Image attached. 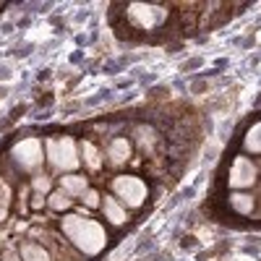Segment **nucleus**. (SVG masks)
Listing matches in <instances>:
<instances>
[{
  "label": "nucleus",
  "mask_w": 261,
  "mask_h": 261,
  "mask_svg": "<svg viewBox=\"0 0 261 261\" xmlns=\"http://www.w3.org/2000/svg\"><path fill=\"white\" fill-rule=\"evenodd\" d=\"M113 191L118 196V201L123 206H130V209H139L146 199V183L134 178V175H118L113 180Z\"/></svg>",
  "instance_id": "7ed1b4c3"
},
{
  "label": "nucleus",
  "mask_w": 261,
  "mask_h": 261,
  "mask_svg": "<svg viewBox=\"0 0 261 261\" xmlns=\"http://www.w3.org/2000/svg\"><path fill=\"white\" fill-rule=\"evenodd\" d=\"M102 209H105L107 222H110L113 227H123V225L128 222V212H125V206H123L118 199H113V196H105V199H102Z\"/></svg>",
  "instance_id": "0eeeda50"
},
{
  "label": "nucleus",
  "mask_w": 261,
  "mask_h": 261,
  "mask_svg": "<svg viewBox=\"0 0 261 261\" xmlns=\"http://www.w3.org/2000/svg\"><path fill=\"white\" fill-rule=\"evenodd\" d=\"M3 261H21V256L13 253V251H6V253H3Z\"/></svg>",
  "instance_id": "a211bd4d"
},
{
  "label": "nucleus",
  "mask_w": 261,
  "mask_h": 261,
  "mask_svg": "<svg viewBox=\"0 0 261 261\" xmlns=\"http://www.w3.org/2000/svg\"><path fill=\"white\" fill-rule=\"evenodd\" d=\"M107 154H110V162H113V165H123V162L130 157V141H128V139H115V141H110Z\"/></svg>",
  "instance_id": "1a4fd4ad"
},
{
  "label": "nucleus",
  "mask_w": 261,
  "mask_h": 261,
  "mask_svg": "<svg viewBox=\"0 0 261 261\" xmlns=\"http://www.w3.org/2000/svg\"><path fill=\"white\" fill-rule=\"evenodd\" d=\"M128 18L141 29H151V27H157L165 16H162V8H157V6H130Z\"/></svg>",
  "instance_id": "423d86ee"
},
{
  "label": "nucleus",
  "mask_w": 261,
  "mask_h": 261,
  "mask_svg": "<svg viewBox=\"0 0 261 261\" xmlns=\"http://www.w3.org/2000/svg\"><path fill=\"white\" fill-rule=\"evenodd\" d=\"M60 225H63L65 238L86 256H97L107 246V232L94 220H84L81 214H68Z\"/></svg>",
  "instance_id": "f257e3e1"
},
{
  "label": "nucleus",
  "mask_w": 261,
  "mask_h": 261,
  "mask_svg": "<svg viewBox=\"0 0 261 261\" xmlns=\"http://www.w3.org/2000/svg\"><path fill=\"white\" fill-rule=\"evenodd\" d=\"M243 146L248 149V151H256V154H258V151H261V120L248 130V134H246V141H243Z\"/></svg>",
  "instance_id": "ddd939ff"
},
{
  "label": "nucleus",
  "mask_w": 261,
  "mask_h": 261,
  "mask_svg": "<svg viewBox=\"0 0 261 261\" xmlns=\"http://www.w3.org/2000/svg\"><path fill=\"white\" fill-rule=\"evenodd\" d=\"M32 206H34V209H42V206H45V196H42V193H37L34 199H32Z\"/></svg>",
  "instance_id": "f3484780"
},
{
  "label": "nucleus",
  "mask_w": 261,
  "mask_h": 261,
  "mask_svg": "<svg viewBox=\"0 0 261 261\" xmlns=\"http://www.w3.org/2000/svg\"><path fill=\"white\" fill-rule=\"evenodd\" d=\"M81 154H84V165L89 167V170H99V151H97V146L94 144H89V141H84V146H81Z\"/></svg>",
  "instance_id": "f8f14e48"
},
{
  "label": "nucleus",
  "mask_w": 261,
  "mask_h": 261,
  "mask_svg": "<svg viewBox=\"0 0 261 261\" xmlns=\"http://www.w3.org/2000/svg\"><path fill=\"white\" fill-rule=\"evenodd\" d=\"M18 256H21V261H53L47 248H42L39 243H24L21 251H18Z\"/></svg>",
  "instance_id": "9d476101"
},
{
  "label": "nucleus",
  "mask_w": 261,
  "mask_h": 261,
  "mask_svg": "<svg viewBox=\"0 0 261 261\" xmlns=\"http://www.w3.org/2000/svg\"><path fill=\"white\" fill-rule=\"evenodd\" d=\"M45 151H47V160L55 170L60 172H73L79 167V149L73 144V139H47L45 141Z\"/></svg>",
  "instance_id": "f03ea898"
},
{
  "label": "nucleus",
  "mask_w": 261,
  "mask_h": 261,
  "mask_svg": "<svg viewBox=\"0 0 261 261\" xmlns=\"http://www.w3.org/2000/svg\"><path fill=\"white\" fill-rule=\"evenodd\" d=\"M81 199H84V206H89V209H97V206H102V196H99L94 188H89V191H86V193L81 196Z\"/></svg>",
  "instance_id": "2eb2a0df"
},
{
  "label": "nucleus",
  "mask_w": 261,
  "mask_h": 261,
  "mask_svg": "<svg viewBox=\"0 0 261 261\" xmlns=\"http://www.w3.org/2000/svg\"><path fill=\"white\" fill-rule=\"evenodd\" d=\"M13 162L21 167V170H27V172H34L39 170L42 165V144L37 139H27V141H21L16 149H13Z\"/></svg>",
  "instance_id": "20e7f679"
},
{
  "label": "nucleus",
  "mask_w": 261,
  "mask_h": 261,
  "mask_svg": "<svg viewBox=\"0 0 261 261\" xmlns=\"http://www.w3.org/2000/svg\"><path fill=\"white\" fill-rule=\"evenodd\" d=\"M60 186L63 191L68 196H84L86 191H89V180H86L84 175H76V172H68V175L60 178Z\"/></svg>",
  "instance_id": "6e6552de"
},
{
  "label": "nucleus",
  "mask_w": 261,
  "mask_h": 261,
  "mask_svg": "<svg viewBox=\"0 0 261 261\" xmlns=\"http://www.w3.org/2000/svg\"><path fill=\"white\" fill-rule=\"evenodd\" d=\"M55 212H65V209H71V196L65 193V191H58L50 196V201H47Z\"/></svg>",
  "instance_id": "4468645a"
},
{
  "label": "nucleus",
  "mask_w": 261,
  "mask_h": 261,
  "mask_svg": "<svg viewBox=\"0 0 261 261\" xmlns=\"http://www.w3.org/2000/svg\"><path fill=\"white\" fill-rule=\"evenodd\" d=\"M50 188H53V183H50V178H45V175H39V178L34 180V191H37V193H42V196H45Z\"/></svg>",
  "instance_id": "dca6fc26"
},
{
  "label": "nucleus",
  "mask_w": 261,
  "mask_h": 261,
  "mask_svg": "<svg viewBox=\"0 0 261 261\" xmlns=\"http://www.w3.org/2000/svg\"><path fill=\"white\" fill-rule=\"evenodd\" d=\"M256 183V165L246 157H235L230 167V186L232 188H251Z\"/></svg>",
  "instance_id": "39448f33"
},
{
  "label": "nucleus",
  "mask_w": 261,
  "mask_h": 261,
  "mask_svg": "<svg viewBox=\"0 0 261 261\" xmlns=\"http://www.w3.org/2000/svg\"><path fill=\"white\" fill-rule=\"evenodd\" d=\"M253 196H248V193H232L230 196V206L238 212V214H251L253 212Z\"/></svg>",
  "instance_id": "9b49d317"
}]
</instances>
